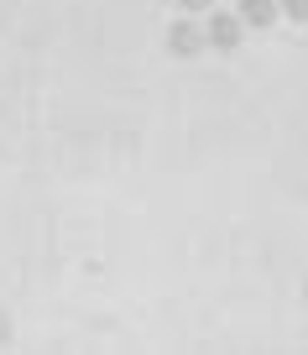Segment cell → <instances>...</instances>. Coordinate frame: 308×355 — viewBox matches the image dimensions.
Instances as JSON below:
<instances>
[{"instance_id":"obj_4","label":"cell","mask_w":308,"mask_h":355,"mask_svg":"<svg viewBox=\"0 0 308 355\" xmlns=\"http://www.w3.org/2000/svg\"><path fill=\"white\" fill-rule=\"evenodd\" d=\"M282 16H293V21L308 26V0H282Z\"/></svg>"},{"instance_id":"obj_2","label":"cell","mask_w":308,"mask_h":355,"mask_svg":"<svg viewBox=\"0 0 308 355\" xmlns=\"http://www.w3.org/2000/svg\"><path fill=\"white\" fill-rule=\"evenodd\" d=\"M204 37H209V47H220V53H235L241 37H246V26H241L235 11H209L204 16Z\"/></svg>"},{"instance_id":"obj_1","label":"cell","mask_w":308,"mask_h":355,"mask_svg":"<svg viewBox=\"0 0 308 355\" xmlns=\"http://www.w3.org/2000/svg\"><path fill=\"white\" fill-rule=\"evenodd\" d=\"M209 47V37H204V21L198 16H178L173 26H167V53L173 58H198Z\"/></svg>"},{"instance_id":"obj_5","label":"cell","mask_w":308,"mask_h":355,"mask_svg":"<svg viewBox=\"0 0 308 355\" xmlns=\"http://www.w3.org/2000/svg\"><path fill=\"white\" fill-rule=\"evenodd\" d=\"M209 6H214V0H178V11H183V16H209Z\"/></svg>"},{"instance_id":"obj_3","label":"cell","mask_w":308,"mask_h":355,"mask_svg":"<svg viewBox=\"0 0 308 355\" xmlns=\"http://www.w3.org/2000/svg\"><path fill=\"white\" fill-rule=\"evenodd\" d=\"M241 26H272L277 21V0H235Z\"/></svg>"},{"instance_id":"obj_6","label":"cell","mask_w":308,"mask_h":355,"mask_svg":"<svg viewBox=\"0 0 308 355\" xmlns=\"http://www.w3.org/2000/svg\"><path fill=\"white\" fill-rule=\"evenodd\" d=\"M6 324H11V319H6V313H0V340H6V334H11V329H6Z\"/></svg>"}]
</instances>
